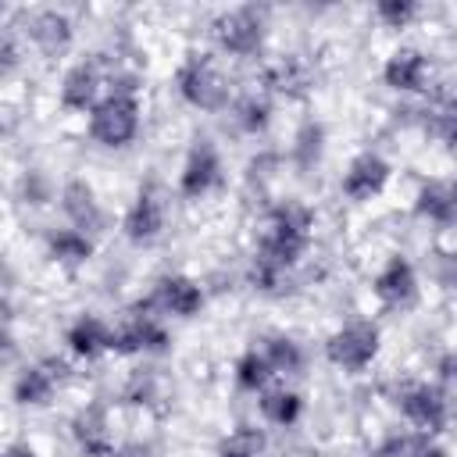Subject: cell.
<instances>
[{"label": "cell", "instance_id": "cell-10", "mask_svg": "<svg viewBox=\"0 0 457 457\" xmlns=\"http://www.w3.org/2000/svg\"><path fill=\"white\" fill-rule=\"evenodd\" d=\"M389 171H393V168H389V161H386L382 154L364 150V154H357V157L346 164V171H343V179H339V189H343L346 200L364 204V200H371V196H378V193L386 189Z\"/></svg>", "mask_w": 457, "mask_h": 457}, {"label": "cell", "instance_id": "cell-13", "mask_svg": "<svg viewBox=\"0 0 457 457\" xmlns=\"http://www.w3.org/2000/svg\"><path fill=\"white\" fill-rule=\"evenodd\" d=\"M371 289H375L382 307L403 311V307H411L418 300V271H414V264L407 257H389L382 264V271L375 275Z\"/></svg>", "mask_w": 457, "mask_h": 457}, {"label": "cell", "instance_id": "cell-25", "mask_svg": "<svg viewBox=\"0 0 457 457\" xmlns=\"http://www.w3.org/2000/svg\"><path fill=\"white\" fill-rule=\"evenodd\" d=\"M289 154H293V164L300 171H311L325 154V125L321 121H303L296 129V136H293V150Z\"/></svg>", "mask_w": 457, "mask_h": 457}, {"label": "cell", "instance_id": "cell-21", "mask_svg": "<svg viewBox=\"0 0 457 457\" xmlns=\"http://www.w3.org/2000/svg\"><path fill=\"white\" fill-rule=\"evenodd\" d=\"M257 411L268 425H278V428H289L300 421L303 414V400L300 393L286 389V386H268L264 393H257Z\"/></svg>", "mask_w": 457, "mask_h": 457}, {"label": "cell", "instance_id": "cell-19", "mask_svg": "<svg viewBox=\"0 0 457 457\" xmlns=\"http://www.w3.org/2000/svg\"><path fill=\"white\" fill-rule=\"evenodd\" d=\"M111 339H114V328H111L104 318H96V314H79V318L68 325V332H64L68 350H71L75 357H82V361H93V357H100L104 350H111Z\"/></svg>", "mask_w": 457, "mask_h": 457}, {"label": "cell", "instance_id": "cell-30", "mask_svg": "<svg viewBox=\"0 0 457 457\" xmlns=\"http://www.w3.org/2000/svg\"><path fill=\"white\" fill-rule=\"evenodd\" d=\"M125 403H154L157 400V375L154 371H136L132 378H129V386H125Z\"/></svg>", "mask_w": 457, "mask_h": 457}, {"label": "cell", "instance_id": "cell-6", "mask_svg": "<svg viewBox=\"0 0 457 457\" xmlns=\"http://www.w3.org/2000/svg\"><path fill=\"white\" fill-rule=\"evenodd\" d=\"M111 350L114 353H164L168 350V328L161 325V314L136 303L132 314L114 328Z\"/></svg>", "mask_w": 457, "mask_h": 457}, {"label": "cell", "instance_id": "cell-7", "mask_svg": "<svg viewBox=\"0 0 457 457\" xmlns=\"http://www.w3.org/2000/svg\"><path fill=\"white\" fill-rule=\"evenodd\" d=\"M139 303L150 307V311H157V314L193 318L204 307V289L189 275H164V278H157V286L150 289V296L139 300Z\"/></svg>", "mask_w": 457, "mask_h": 457}, {"label": "cell", "instance_id": "cell-27", "mask_svg": "<svg viewBox=\"0 0 457 457\" xmlns=\"http://www.w3.org/2000/svg\"><path fill=\"white\" fill-rule=\"evenodd\" d=\"M261 453H264V432L253 425H239L218 443V457H261Z\"/></svg>", "mask_w": 457, "mask_h": 457}, {"label": "cell", "instance_id": "cell-18", "mask_svg": "<svg viewBox=\"0 0 457 457\" xmlns=\"http://www.w3.org/2000/svg\"><path fill=\"white\" fill-rule=\"evenodd\" d=\"M71 439L86 457H114V436L100 407H86L71 418Z\"/></svg>", "mask_w": 457, "mask_h": 457}, {"label": "cell", "instance_id": "cell-29", "mask_svg": "<svg viewBox=\"0 0 457 457\" xmlns=\"http://www.w3.org/2000/svg\"><path fill=\"white\" fill-rule=\"evenodd\" d=\"M414 14H418V4H411V0H378L375 4V18L386 29H407Z\"/></svg>", "mask_w": 457, "mask_h": 457}, {"label": "cell", "instance_id": "cell-14", "mask_svg": "<svg viewBox=\"0 0 457 457\" xmlns=\"http://www.w3.org/2000/svg\"><path fill=\"white\" fill-rule=\"evenodd\" d=\"M25 36L32 39V46L46 57H57L68 50L75 29H71V18L57 7H36L29 18H25Z\"/></svg>", "mask_w": 457, "mask_h": 457}, {"label": "cell", "instance_id": "cell-26", "mask_svg": "<svg viewBox=\"0 0 457 457\" xmlns=\"http://www.w3.org/2000/svg\"><path fill=\"white\" fill-rule=\"evenodd\" d=\"M271 364L264 357V350H246L239 361H236V386L246 389V393H264L271 386Z\"/></svg>", "mask_w": 457, "mask_h": 457}, {"label": "cell", "instance_id": "cell-35", "mask_svg": "<svg viewBox=\"0 0 457 457\" xmlns=\"http://www.w3.org/2000/svg\"><path fill=\"white\" fill-rule=\"evenodd\" d=\"M436 368H439V375H443L446 382H457V346H453V350H446V353L439 357V364H436Z\"/></svg>", "mask_w": 457, "mask_h": 457}, {"label": "cell", "instance_id": "cell-22", "mask_svg": "<svg viewBox=\"0 0 457 457\" xmlns=\"http://www.w3.org/2000/svg\"><path fill=\"white\" fill-rule=\"evenodd\" d=\"M46 253H50L57 264H64V268H79V264L89 261L93 239H89L86 232L71 228V225H61V228H50V232H46Z\"/></svg>", "mask_w": 457, "mask_h": 457}, {"label": "cell", "instance_id": "cell-12", "mask_svg": "<svg viewBox=\"0 0 457 457\" xmlns=\"http://www.w3.org/2000/svg\"><path fill=\"white\" fill-rule=\"evenodd\" d=\"M57 204H61L68 225L86 232V236H93V232H100L107 225V214H104V207H100V200H96V193H93V186L86 179H68L61 186Z\"/></svg>", "mask_w": 457, "mask_h": 457}, {"label": "cell", "instance_id": "cell-31", "mask_svg": "<svg viewBox=\"0 0 457 457\" xmlns=\"http://www.w3.org/2000/svg\"><path fill=\"white\" fill-rule=\"evenodd\" d=\"M432 136L443 139L450 150H457V104H443L436 114H432Z\"/></svg>", "mask_w": 457, "mask_h": 457}, {"label": "cell", "instance_id": "cell-3", "mask_svg": "<svg viewBox=\"0 0 457 457\" xmlns=\"http://www.w3.org/2000/svg\"><path fill=\"white\" fill-rule=\"evenodd\" d=\"M378 343H382V332H378L375 321H368V318H350V321H343V325L328 336L325 353H328V361H332L336 368H343V371H364V368L378 357Z\"/></svg>", "mask_w": 457, "mask_h": 457}, {"label": "cell", "instance_id": "cell-11", "mask_svg": "<svg viewBox=\"0 0 457 457\" xmlns=\"http://www.w3.org/2000/svg\"><path fill=\"white\" fill-rule=\"evenodd\" d=\"M164 221H168V204H164V196H161L157 189H139L136 200H132L129 211H125L121 228H125V236H129L136 246H150L154 239H161Z\"/></svg>", "mask_w": 457, "mask_h": 457}, {"label": "cell", "instance_id": "cell-33", "mask_svg": "<svg viewBox=\"0 0 457 457\" xmlns=\"http://www.w3.org/2000/svg\"><path fill=\"white\" fill-rule=\"evenodd\" d=\"M407 457H446V450L428 436V432H411V446Z\"/></svg>", "mask_w": 457, "mask_h": 457}, {"label": "cell", "instance_id": "cell-24", "mask_svg": "<svg viewBox=\"0 0 457 457\" xmlns=\"http://www.w3.org/2000/svg\"><path fill=\"white\" fill-rule=\"evenodd\" d=\"M264 357H268V364H271V371L275 375H300L303 371V346L293 339V336H282V332H275V336H268L264 339Z\"/></svg>", "mask_w": 457, "mask_h": 457}, {"label": "cell", "instance_id": "cell-5", "mask_svg": "<svg viewBox=\"0 0 457 457\" xmlns=\"http://www.w3.org/2000/svg\"><path fill=\"white\" fill-rule=\"evenodd\" d=\"M211 32H214V43L225 54H232V57H253L261 50V43H264V11L261 7H250V4L228 7V11H221L214 18Z\"/></svg>", "mask_w": 457, "mask_h": 457}, {"label": "cell", "instance_id": "cell-28", "mask_svg": "<svg viewBox=\"0 0 457 457\" xmlns=\"http://www.w3.org/2000/svg\"><path fill=\"white\" fill-rule=\"evenodd\" d=\"M18 193H21V200H25L29 207H43V204H50L54 196H61L57 186H54V179H50L46 171H39V168H29V171L18 179Z\"/></svg>", "mask_w": 457, "mask_h": 457}, {"label": "cell", "instance_id": "cell-9", "mask_svg": "<svg viewBox=\"0 0 457 457\" xmlns=\"http://www.w3.org/2000/svg\"><path fill=\"white\" fill-rule=\"evenodd\" d=\"M64 375H68V364L61 357H43V361L25 364L14 375V400L25 407H43V403H50V396L57 393Z\"/></svg>", "mask_w": 457, "mask_h": 457}, {"label": "cell", "instance_id": "cell-15", "mask_svg": "<svg viewBox=\"0 0 457 457\" xmlns=\"http://www.w3.org/2000/svg\"><path fill=\"white\" fill-rule=\"evenodd\" d=\"M100 86H104L100 61H79L61 79V104L68 111H93L100 104Z\"/></svg>", "mask_w": 457, "mask_h": 457}, {"label": "cell", "instance_id": "cell-32", "mask_svg": "<svg viewBox=\"0 0 457 457\" xmlns=\"http://www.w3.org/2000/svg\"><path fill=\"white\" fill-rule=\"evenodd\" d=\"M432 278L443 289H457V250H439L432 253Z\"/></svg>", "mask_w": 457, "mask_h": 457}, {"label": "cell", "instance_id": "cell-8", "mask_svg": "<svg viewBox=\"0 0 457 457\" xmlns=\"http://www.w3.org/2000/svg\"><path fill=\"white\" fill-rule=\"evenodd\" d=\"M214 186H221V154H218V146L211 139H200L186 154V164L179 171V193L189 196V200H200Z\"/></svg>", "mask_w": 457, "mask_h": 457}, {"label": "cell", "instance_id": "cell-34", "mask_svg": "<svg viewBox=\"0 0 457 457\" xmlns=\"http://www.w3.org/2000/svg\"><path fill=\"white\" fill-rule=\"evenodd\" d=\"M407 446H411V432H393L378 443L375 457H407Z\"/></svg>", "mask_w": 457, "mask_h": 457}, {"label": "cell", "instance_id": "cell-38", "mask_svg": "<svg viewBox=\"0 0 457 457\" xmlns=\"http://www.w3.org/2000/svg\"><path fill=\"white\" fill-rule=\"evenodd\" d=\"M114 457H154V453H150L143 443H129V446H118Z\"/></svg>", "mask_w": 457, "mask_h": 457}, {"label": "cell", "instance_id": "cell-2", "mask_svg": "<svg viewBox=\"0 0 457 457\" xmlns=\"http://www.w3.org/2000/svg\"><path fill=\"white\" fill-rule=\"evenodd\" d=\"M89 136L100 146H129L139 136V100L136 93H104L89 111Z\"/></svg>", "mask_w": 457, "mask_h": 457}, {"label": "cell", "instance_id": "cell-20", "mask_svg": "<svg viewBox=\"0 0 457 457\" xmlns=\"http://www.w3.org/2000/svg\"><path fill=\"white\" fill-rule=\"evenodd\" d=\"M264 86L271 93H282V96H303L311 89V64L296 54L289 57H278L268 71H264Z\"/></svg>", "mask_w": 457, "mask_h": 457}, {"label": "cell", "instance_id": "cell-1", "mask_svg": "<svg viewBox=\"0 0 457 457\" xmlns=\"http://www.w3.org/2000/svg\"><path fill=\"white\" fill-rule=\"evenodd\" d=\"M179 96L196 111H225L232 104V86L211 54H189L175 71Z\"/></svg>", "mask_w": 457, "mask_h": 457}, {"label": "cell", "instance_id": "cell-23", "mask_svg": "<svg viewBox=\"0 0 457 457\" xmlns=\"http://www.w3.org/2000/svg\"><path fill=\"white\" fill-rule=\"evenodd\" d=\"M232 121L246 136L264 132L268 121H271V100H268V93H243L239 100H232Z\"/></svg>", "mask_w": 457, "mask_h": 457}, {"label": "cell", "instance_id": "cell-17", "mask_svg": "<svg viewBox=\"0 0 457 457\" xmlns=\"http://www.w3.org/2000/svg\"><path fill=\"white\" fill-rule=\"evenodd\" d=\"M414 211L432 225H457V179H428L414 196Z\"/></svg>", "mask_w": 457, "mask_h": 457}, {"label": "cell", "instance_id": "cell-36", "mask_svg": "<svg viewBox=\"0 0 457 457\" xmlns=\"http://www.w3.org/2000/svg\"><path fill=\"white\" fill-rule=\"evenodd\" d=\"M0 57H4V68H14L18 61V46H14V29L4 32V46H0Z\"/></svg>", "mask_w": 457, "mask_h": 457}, {"label": "cell", "instance_id": "cell-37", "mask_svg": "<svg viewBox=\"0 0 457 457\" xmlns=\"http://www.w3.org/2000/svg\"><path fill=\"white\" fill-rule=\"evenodd\" d=\"M4 457H39V453H36L29 443H7V446H4Z\"/></svg>", "mask_w": 457, "mask_h": 457}, {"label": "cell", "instance_id": "cell-16", "mask_svg": "<svg viewBox=\"0 0 457 457\" xmlns=\"http://www.w3.org/2000/svg\"><path fill=\"white\" fill-rule=\"evenodd\" d=\"M382 82L396 93H421L428 82V61L418 46H400L382 64Z\"/></svg>", "mask_w": 457, "mask_h": 457}, {"label": "cell", "instance_id": "cell-4", "mask_svg": "<svg viewBox=\"0 0 457 457\" xmlns=\"http://www.w3.org/2000/svg\"><path fill=\"white\" fill-rule=\"evenodd\" d=\"M396 407L418 432H428V436L443 432L450 421V396L436 382H403L396 389Z\"/></svg>", "mask_w": 457, "mask_h": 457}]
</instances>
